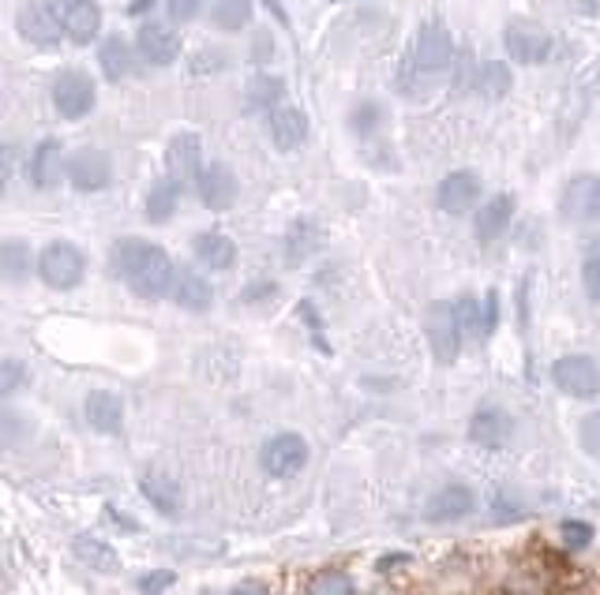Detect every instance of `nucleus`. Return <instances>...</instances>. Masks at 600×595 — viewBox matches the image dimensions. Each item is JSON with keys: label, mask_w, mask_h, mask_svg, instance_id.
<instances>
[{"label": "nucleus", "mask_w": 600, "mask_h": 595, "mask_svg": "<svg viewBox=\"0 0 600 595\" xmlns=\"http://www.w3.org/2000/svg\"><path fill=\"white\" fill-rule=\"evenodd\" d=\"M192 191H196L199 207H207L210 214H225L241 199V181H236V173L225 161H207V169L196 176Z\"/></svg>", "instance_id": "4468645a"}, {"label": "nucleus", "mask_w": 600, "mask_h": 595, "mask_svg": "<svg viewBox=\"0 0 600 595\" xmlns=\"http://www.w3.org/2000/svg\"><path fill=\"white\" fill-rule=\"evenodd\" d=\"M495 322H500V293L485 296V337L495 334Z\"/></svg>", "instance_id": "49530a36"}, {"label": "nucleus", "mask_w": 600, "mask_h": 595, "mask_svg": "<svg viewBox=\"0 0 600 595\" xmlns=\"http://www.w3.org/2000/svg\"><path fill=\"white\" fill-rule=\"evenodd\" d=\"M15 34L23 38V46L38 49V53H53L64 41V23L57 20L46 0H27L15 12Z\"/></svg>", "instance_id": "9d476101"}, {"label": "nucleus", "mask_w": 600, "mask_h": 595, "mask_svg": "<svg viewBox=\"0 0 600 595\" xmlns=\"http://www.w3.org/2000/svg\"><path fill=\"white\" fill-rule=\"evenodd\" d=\"M95 61H98V72L106 83H128L139 75L143 67V57L135 49V38H124V34H106L95 49Z\"/></svg>", "instance_id": "dca6fc26"}, {"label": "nucleus", "mask_w": 600, "mask_h": 595, "mask_svg": "<svg viewBox=\"0 0 600 595\" xmlns=\"http://www.w3.org/2000/svg\"><path fill=\"white\" fill-rule=\"evenodd\" d=\"M469 90L485 101H503L514 90V64L511 61H480L469 72Z\"/></svg>", "instance_id": "c85d7f7f"}, {"label": "nucleus", "mask_w": 600, "mask_h": 595, "mask_svg": "<svg viewBox=\"0 0 600 595\" xmlns=\"http://www.w3.org/2000/svg\"><path fill=\"white\" fill-rule=\"evenodd\" d=\"M454 314H458V326L466 337H485V300L477 293H462L454 296Z\"/></svg>", "instance_id": "f704fd0d"}, {"label": "nucleus", "mask_w": 600, "mask_h": 595, "mask_svg": "<svg viewBox=\"0 0 600 595\" xmlns=\"http://www.w3.org/2000/svg\"><path fill=\"white\" fill-rule=\"evenodd\" d=\"M225 64H230V57H225L222 49H203L196 61H192V67H196V72H222Z\"/></svg>", "instance_id": "a18cd8bd"}, {"label": "nucleus", "mask_w": 600, "mask_h": 595, "mask_svg": "<svg viewBox=\"0 0 600 595\" xmlns=\"http://www.w3.org/2000/svg\"><path fill=\"white\" fill-rule=\"evenodd\" d=\"M503 49H506V61L511 64L537 67V64L552 61L555 38L534 20H506L503 23Z\"/></svg>", "instance_id": "423d86ee"}, {"label": "nucleus", "mask_w": 600, "mask_h": 595, "mask_svg": "<svg viewBox=\"0 0 600 595\" xmlns=\"http://www.w3.org/2000/svg\"><path fill=\"white\" fill-rule=\"evenodd\" d=\"M46 4L53 8V15H57V20H64V15L72 12V8H79L83 0H46Z\"/></svg>", "instance_id": "3c124183"}, {"label": "nucleus", "mask_w": 600, "mask_h": 595, "mask_svg": "<svg viewBox=\"0 0 600 595\" xmlns=\"http://www.w3.org/2000/svg\"><path fill=\"white\" fill-rule=\"evenodd\" d=\"M83 423H87L95 435H121L124 427V397L113 389H90L83 397Z\"/></svg>", "instance_id": "a878e982"}, {"label": "nucleus", "mask_w": 600, "mask_h": 595, "mask_svg": "<svg viewBox=\"0 0 600 595\" xmlns=\"http://www.w3.org/2000/svg\"><path fill=\"white\" fill-rule=\"evenodd\" d=\"M64 38L72 41V46H98L106 34V12H101V0H83L79 8H72V12L64 15Z\"/></svg>", "instance_id": "7c9ffc66"}, {"label": "nucleus", "mask_w": 600, "mask_h": 595, "mask_svg": "<svg viewBox=\"0 0 600 595\" xmlns=\"http://www.w3.org/2000/svg\"><path fill=\"white\" fill-rule=\"evenodd\" d=\"M285 98H290V83H285L278 72H270V67L256 72L248 79V87H244V109L259 116H270L274 109H282Z\"/></svg>", "instance_id": "cd10ccee"}, {"label": "nucleus", "mask_w": 600, "mask_h": 595, "mask_svg": "<svg viewBox=\"0 0 600 595\" xmlns=\"http://www.w3.org/2000/svg\"><path fill=\"white\" fill-rule=\"evenodd\" d=\"M192 259H196L199 270L207 274H225V270L236 266V240L218 228H207V233L192 236Z\"/></svg>", "instance_id": "bb28decb"}, {"label": "nucleus", "mask_w": 600, "mask_h": 595, "mask_svg": "<svg viewBox=\"0 0 600 595\" xmlns=\"http://www.w3.org/2000/svg\"><path fill=\"white\" fill-rule=\"evenodd\" d=\"M560 218L567 225H597L600 221V176L574 173L560 188Z\"/></svg>", "instance_id": "f8f14e48"}, {"label": "nucleus", "mask_w": 600, "mask_h": 595, "mask_svg": "<svg viewBox=\"0 0 600 595\" xmlns=\"http://www.w3.org/2000/svg\"><path fill=\"white\" fill-rule=\"evenodd\" d=\"M72 555L79 558V562L87 569H95V573H106V577L121 573V555H117L109 543L95 540V535H75V540H72Z\"/></svg>", "instance_id": "72a5a7b5"}, {"label": "nucleus", "mask_w": 600, "mask_h": 595, "mask_svg": "<svg viewBox=\"0 0 600 595\" xmlns=\"http://www.w3.org/2000/svg\"><path fill=\"white\" fill-rule=\"evenodd\" d=\"M387 127H391V106L383 98H357L350 109H345V132L360 142V147H371V142H383Z\"/></svg>", "instance_id": "412c9836"}, {"label": "nucleus", "mask_w": 600, "mask_h": 595, "mask_svg": "<svg viewBox=\"0 0 600 595\" xmlns=\"http://www.w3.org/2000/svg\"><path fill=\"white\" fill-rule=\"evenodd\" d=\"M578 446L600 461V408H593V412H586L578 420Z\"/></svg>", "instance_id": "a19ab883"}, {"label": "nucleus", "mask_w": 600, "mask_h": 595, "mask_svg": "<svg viewBox=\"0 0 600 595\" xmlns=\"http://www.w3.org/2000/svg\"><path fill=\"white\" fill-rule=\"evenodd\" d=\"M327 248V233L319 221L311 218H293L290 228H285L282 236V255H285V266H304V262H311L319 251Z\"/></svg>", "instance_id": "393cba45"}, {"label": "nucleus", "mask_w": 600, "mask_h": 595, "mask_svg": "<svg viewBox=\"0 0 600 595\" xmlns=\"http://www.w3.org/2000/svg\"><path fill=\"white\" fill-rule=\"evenodd\" d=\"M207 23L218 34H244L256 23V0H210Z\"/></svg>", "instance_id": "473e14b6"}, {"label": "nucleus", "mask_w": 600, "mask_h": 595, "mask_svg": "<svg viewBox=\"0 0 600 595\" xmlns=\"http://www.w3.org/2000/svg\"><path fill=\"white\" fill-rule=\"evenodd\" d=\"M425 337H428V348H432V360L439 368H451V363L462 356L466 334H462L451 300H432L425 308Z\"/></svg>", "instance_id": "0eeeda50"}, {"label": "nucleus", "mask_w": 600, "mask_h": 595, "mask_svg": "<svg viewBox=\"0 0 600 595\" xmlns=\"http://www.w3.org/2000/svg\"><path fill=\"white\" fill-rule=\"evenodd\" d=\"M207 15V0H162V20H169L173 27H188Z\"/></svg>", "instance_id": "c9c22d12"}, {"label": "nucleus", "mask_w": 600, "mask_h": 595, "mask_svg": "<svg viewBox=\"0 0 600 595\" xmlns=\"http://www.w3.org/2000/svg\"><path fill=\"white\" fill-rule=\"evenodd\" d=\"M49 101L61 121H87L98 109V79L79 64H68L49 79Z\"/></svg>", "instance_id": "7ed1b4c3"}, {"label": "nucleus", "mask_w": 600, "mask_h": 595, "mask_svg": "<svg viewBox=\"0 0 600 595\" xmlns=\"http://www.w3.org/2000/svg\"><path fill=\"white\" fill-rule=\"evenodd\" d=\"M135 49H139L143 64L147 67H169L181 61L184 53V38L181 27H173L169 20H143L135 30Z\"/></svg>", "instance_id": "ddd939ff"}, {"label": "nucleus", "mask_w": 600, "mask_h": 595, "mask_svg": "<svg viewBox=\"0 0 600 595\" xmlns=\"http://www.w3.org/2000/svg\"><path fill=\"white\" fill-rule=\"evenodd\" d=\"M514 218H518V195L514 191H500V195H488L485 202L477 207L473 214V236L480 244H495L511 233Z\"/></svg>", "instance_id": "6ab92c4d"}, {"label": "nucleus", "mask_w": 600, "mask_h": 595, "mask_svg": "<svg viewBox=\"0 0 600 595\" xmlns=\"http://www.w3.org/2000/svg\"><path fill=\"white\" fill-rule=\"evenodd\" d=\"M27 386H30V368L23 360H12V356H8L4 368H0V389H4V397H15Z\"/></svg>", "instance_id": "58836bf2"}, {"label": "nucleus", "mask_w": 600, "mask_h": 595, "mask_svg": "<svg viewBox=\"0 0 600 595\" xmlns=\"http://www.w3.org/2000/svg\"><path fill=\"white\" fill-rule=\"evenodd\" d=\"M109 270L135 300L162 303L173 293L176 262L169 259L162 244L147 240V236H117L109 248Z\"/></svg>", "instance_id": "f257e3e1"}, {"label": "nucleus", "mask_w": 600, "mask_h": 595, "mask_svg": "<svg viewBox=\"0 0 600 595\" xmlns=\"http://www.w3.org/2000/svg\"><path fill=\"white\" fill-rule=\"evenodd\" d=\"M169 303H176V308L188 311V314H203V311L215 308V285H210L207 270H199V266H176Z\"/></svg>", "instance_id": "b1692460"}, {"label": "nucleus", "mask_w": 600, "mask_h": 595, "mask_svg": "<svg viewBox=\"0 0 600 595\" xmlns=\"http://www.w3.org/2000/svg\"><path fill=\"white\" fill-rule=\"evenodd\" d=\"M477 509V491L469 483H443L425 501V521L428 524H458L473 517Z\"/></svg>", "instance_id": "aec40b11"}, {"label": "nucleus", "mask_w": 600, "mask_h": 595, "mask_svg": "<svg viewBox=\"0 0 600 595\" xmlns=\"http://www.w3.org/2000/svg\"><path fill=\"white\" fill-rule=\"evenodd\" d=\"M548 375H552V386L563 397H574V401H597L600 397V360L589 352L560 356Z\"/></svg>", "instance_id": "6e6552de"}, {"label": "nucleus", "mask_w": 600, "mask_h": 595, "mask_svg": "<svg viewBox=\"0 0 600 595\" xmlns=\"http://www.w3.org/2000/svg\"><path fill=\"white\" fill-rule=\"evenodd\" d=\"M311 461V446L301 431H278L259 446V469L270 480H297Z\"/></svg>", "instance_id": "39448f33"}, {"label": "nucleus", "mask_w": 600, "mask_h": 595, "mask_svg": "<svg viewBox=\"0 0 600 595\" xmlns=\"http://www.w3.org/2000/svg\"><path fill=\"white\" fill-rule=\"evenodd\" d=\"M87 277V251L75 240H49L38 251V282L53 293H72Z\"/></svg>", "instance_id": "20e7f679"}, {"label": "nucleus", "mask_w": 600, "mask_h": 595, "mask_svg": "<svg viewBox=\"0 0 600 595\" xmlns=\"http://www.w3.org/2000/svg\"><path fill=\"white\" fill-rule=\"evenodd\" d=\"M574 8H578L581 15H597L600 12V0H571Z\"/></svg>", "instance_id": "603ef678"}, {"label": "nucleus", "mask_w": 600, "mask_h": 595, "mask_svg": "<svg viewBox=\"0 0 600 595\" xmlns=\"http://www.w3.org/2000/svg\"><path fill=\"white\" fill-rule=\"evenodd\" d=\"M308 595H357V588H353V577L338 573V569H327V573L311 577Z\"/></svg>", "instance_id": "e433bc0d"}, {"label": "nucleus", "mask_w": 600, "mask_h": 595, "mask_svg": "<svg viewBox=\"0 0 600 595\" xmlns=\"http://www.w3.org/2000/svg\"><path fill=\"white\" fill-rule=\"evenodd\" d=\"M166 176L181 181L184 188L196 184V176L207 169V154H203V139L196 132H176L166 142Z\"/></svg>", "instance_id": "a211bd4d"}, {"label": "nucleus", "mask_w": 600, "mask_h": 595, "mask_svg": "<svg viewBox=\"0 0 600 595\" xmlns=\"http://www.w3.org/2000/svg\"><path fill=\"white\" fill-rule=\"evenodd\" d=\"M162 8V0H132L128 4V15H135V20H155V12Z\"/></svg>", "instance_id": "09e8293b"}, {"label": "nucleus", "mask_w": 600, "mask_h": 595, "mask_svg": "<svg viewBox=\"0 0 600 595\" xmlns=\"http://www.w3.org/2000/svg\"><path fill=\"white\" fill-rule=\"evenodd\" d=\"M173 584H176L173 569H150V573H143L139 581H135V592L139 595H166Z\"/></svg>", "instance_id": "79ce46f5"}, {"label": "nucleus", "mask_w": 600, "mask_h": 595, "mask_svg": "<svg viewBox=\"0 0 600 595\" xmlns=\"http://www.w3.org/2000/svg\"><path fill=\"white\" fill-rule=\"evenodd\" d=\"M518 595H529V592H518Z\"/></svg>", "instance_id": "864d4df0"}, {"label": "nucleus", "mask_w": 600, "mask_h": 595, "mask_svg": "<svg viewBox=\"0 0 600 595\" xmlns=\"http://www.w3.org/2000/svg\"><path fill=\"white\" fill-rule=\"evenodd\" d=\"M469 442L485 449H506L514 442V431H518V420L506 412L503 405H480L473 408L469 416Z\"/></svg>", "instance_id": "f3484780"}, {"label": "nucleus", "mask_w": 600, "mask_h": 595, "mask_svg": "<svg viewBox=\"0 0 600 595\" xmlns=\"http://www.w3.org/2000/svg\"><path fill=\"white\" fill-rule=\"evenodd\" d=\"M135 483H139V495L147 498V506L155 509L158 517H166V521H176V517H184V487H181V480H176V475L169 469L147 464Z\"/></svg>", "instance_id": "2eb2a0df"}, {"label": "nucleus", "mask_w": 600, "mask_h": 595, "mask_svg": "<svg viewBox=\"0 0 600 595\" xmlns=\"http://www.w3.org/2000/svg\"><path fill=\"white\" fill-rule=\"evenodd\" d=\"M454 64H458V41H454L451 27H443V23L432 20L413 34L409 61H405V72L417 79L413 95H425L428 87H436L439 79H446Z\"/></svg>", "instance_id": "f03ea898"}, {"label": "nucleus", "mask_w": 600, "mask_h": 595, "mask_svg": "<svg viewBox=\"0 0 600 595\" xmlns=\"http://www.w3.org/2000/svg\"><path fill=\"white\" fill-rule=\"evenodd\" d=\"M267 139L270 147L282 150V154H297V150H304V142L311 139V116L304 113L301 106L285 101L282 109H274V113L267 116Z\"/></svg>", "instance_id": "4be33fe9"}, {"label": "nucleus", "mask_w": 600, "mask_h": 595, "mask_svg": "<svg viewBox=\"0 0 600 595\" xmlns=\"http://www.w3.org/2000/svg\"><path fill=\"white\" fill-rule=\"evenodd\" d=\"M230 595H270V588L264 581H241V584H233Z\"/></svg>", "instance_id": "8fccbe9b"}, {"label": "nucleus", "mask_w": 600, "mask_h": 595, "mask_svg": "<svg viewBox=\"0 0 600 595\" xmlns=\"http://www.w3.org/2000/svg\"><path fill=\"white\" fill-rule=\"evenodd\" d=\"M274 57H278V41H274V34L270 30H256L252 34V49H248V61L264 72V67L274 64Z\"/></svg>", "instance_id": "ea45409f"}, {"label": "nucleus", "mask_w": 600, "mask_h": 595, "mask_svg": "<svg viewBox=\"0 0 600 595\" xmlns=\"http://www.w3.org/2000/svg\"><path fill=\"white\" fill-rule=\"evenodd\" d=\"M480 202H485V181H480L477 169H454L436 184V207L446 218L477 214Z\"/></svg>", "instance_id": "9b49d317"}, {"label": "nucleus", "mask_w": 600, "mask_h": 595, "mask_svg": "<svg viewBox=\"0 0 600 595\" xmlns=\"http://www.w3.org/2000/svg\"><path fill=\"white\" fill-rule=\"evenodd\" d=\"M64 184L79 195H101L113 184V158L101 147H75L68 150Z\"/></svg>", "instance_id": "1a4fd4ad"}, {"label": "nucleus", "mask_w": 600, "mask_h": 595, "mask_svg": "<svg viewBox=\"0 0 600 595\" xmlns=\"http://www.w3.org/2000/svg\"><path fill=\"white\" fill-rule=\"evenodd\" d=\"M597 529L589 521H578V517H567V521L560 524V540L567 550H586L589 543H593Z\"/></svg>", "instance_id": "4c0bfd02"}, {"label": "nucleus", "mask_w": 600, "mask_h": 595, "mask_svg": "<svg viewBox=\"0 0 600 595\" xmlns=\"http://www.w3.org/2000/svg\"><path fill=\"white\" fill-rule=\"evenodd\" d=\"M0 270L8 285H27L30 277H38V251L23 236H8L0 248Z\"/></svg>", "instance_id": "2f4dec72"}, {"label": "nucleus", "mask_w": 600, "mask_h": 595, "mask_svg": "<svg viewBox=\"0 0 600 595\" xmlns=\"http://www.w3.org/2000/svg\"><path fill=\"white\" fill-rule=\"evenodd\" d=\"M106 517L113 524H121V532H128V535H135L139 532V521H135V517H128L124 513V509H117V506H106Z\"/></svg>", "instance_id": "de8ad7c7"}, {"label": "nucleus", "mask_w": 600, "mask_h": 595, "mask_svg": "<svg viewBox=\"0 0 600 595\" xmlns=\"http://www.w3.org/2000/svg\"><path fill=\"white\" fill-rule=\"evenodd\" d=\"M278 282H267V277H259V282H252L248 288L241 293V300L248 303V308H264V303H274L278 300Z\"/></svg>", "instance_id": "37998d69"}, {"label": "nucleus", "mask_w": 600, "mask_h": 595, "mask_svg": "<svg viewBox=\"0 0 600 595\" xmlns=\"http://www.w3.org/2000/svg\"><path fill=\"white\" fill-rule=\"evenodd\" d=\"M181 195H184V184L162 173L143 191V218H147L150 225H169V221L176 218V210H181Z\"/></svg>", "instance_id": "c756f323"}, {"label": "nucleus", "mask_w": 600, "mask_h": 595, "mask_svg": "<svg viewBox=\"0 0 600 595\" xmlns=\"http://www.w3.org/2000/svg\"><path fill=\"white\" fill-rule=\"evenodd\" d=\"M581 288L593 303H600V251H589L581 259Z\"/></svg>", "instance_id": "c03bdc74"}, {"label": "nucleus", "mask_w": 600, "mask_h": 595, "mask_svg": "<svg viewBox=\"0 0 600 595\" xmlns=\"http://www.w3.org/2000/svg\"><path fill=\"white\" fill-rule=\"evenodd\" d=\"M64 165H68V150L61 139H41L30 150V158H23V173L38 191H53L64 181Z\"/></svg>", "instance_id": "5701e85b"}]
</instances>
